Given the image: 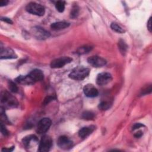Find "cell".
I'll return each mask as SVG.
<instances>
[{
	"label": "cell",
	"mask_w": 152,
	"mask_h": 152,
	"mask_svg": "<svg viewBox=\"0 0 152 152\" xmlns=\"http://www.w3.org/2000/svg\"><path fill=\"white\" fill-rule=\"evenodd\" d=\"M69 26V23L65 21H58L55 22L50 25L51 28L55 30H58L61 29H64L65 28H67Z\"/></svg>",
	"instance_id": "obj_17"
},
{
	"label": "cell",
	"mask_w": 152,
	"mask_h": 152,
	"mask_svg": "<svg viewBox=\"0 0 152 152\" xmlns=\"http://www.w3.org/2000/svg\"><path fill=\"white\" fill-rule=\"evenodd\" d=\"M1 101L2 103L6 104L9 107H15L17 104L15 98L7 91H4L2 93Z\"/></svg>",
	"instance_id": "obj_6"
},
{
	"label": "cell",
	"mask_w": 152,
	"mask_h": 152,
	"mask_svg": "<svg viewBox=\"0 0 152 152\" xmlns=\"http://www.w3.org/2000/svg\"><path fill=\"white\" fill-rule=\"evenodd\" d=\"M14 149V147H10V148H4L2 149V151H13V150Z\"/></svg>",
	"instance_id": "obj_33"
},
{
	"label": "cell",
	"mask_w": 152,
	"mask_h": 152,
	"mask_svg": "<svg viewBox=\"0 0 152 152\" xmlns=\"http://www.w3.org/2000/svg\"><path fill=\"white\" fill-rule=\"evenodd\" d=\"M23 144L26 148H30L36 145L38 142L37 137L34 135H30L25 137L23 140Z\"/></svg>",
	"instance_id": "obj_12"
},
{
	"label": "cell",
	"mask_w": 152,
	"mask_h": 152,
	"mask_svg": "<svg viewBox=\"0 0 152 152\" xmlns=\"http://www.w3.org/2000/svg\"><path fill=\"white\" fill-rule=\"evenodd\" d=\"M83 91L84 94L88 97H96L99 94L97 89L93 84H86L84 87Z\"/></svg>",
	"instance_id": "obj_11"
},
{
	"label": "cell",
	"mask_w": 152,
	"mask_h": 152,
	"mask_svg": "<svg viewBox=\"0 0 152 152\" xmlns=\"http://www.w3.org/2000/svg\"><path fill=\"white\" fill-rule=\"evenodd\" d=\"M144 125L141 123H136L132 126V130H135L137 129H138L141 127H143Z\"/></svg>",
	"instance_id": "obj_29"
},
{
	"label": "cell",
	"mask_w": 152,
	"mask_h": 152,
	"mask_svg": "<svg viewBox=\"0 0 152 152\" xmlns=\"http://www.w3.org/2000/svg\"><path fill=\"white\" fill-rule=\"evenodd\" d=\"M55 98H54V97H53V96H47L45 99V100H44V102H43V104H44V105H46V104H48L49 102H50L51 101H52L53 99H54Z\"/></svg>",
	"instance_id": "obj_28"
},
{
	"label": "cell",
	"mask_w": 152,
	"mask_h": 152,
	"mask_svg": "<svg viewBox=\"0 0 152 152\" xmlns=\"http://www.w3.org/2000/svg\"><path fill=\"white\" fill-rule=\"evenodd\" d=\"M90 73V69L83 66H78L74 68L70 74L69 77L74 80H83L87 77Z\"/></svg>",
	"instance_id": "obj_1"
},
{
	"label": "cell",
	"mask_w": 152,
	"mask_h": 152,
	"mask_svg": "<svg viewBox=\"0 0 152 152\" xmlns=\"http://www.w3.org/2000/svg\"><path fill=\"white\" fill-rule=\"evenodd\" d=\"M26 9L29 13L38 16L43 15L45 12V8L42 5L33 2L28 3L26 6Z\"/></svg>",
	"instance_id": "obj_2"
},
{
	"label": "cell",
	"mask_w": 152,
	"mask_h": 152,
	"mask_svg": "<svg viewBox=\"0 0 152 152\" xmlns=\"http://www.w3.org/2000/svg\"><path fill=\"white\" fill-rule=\"evenodd\" d=\"M52 145V140L48 135H43L39 142L38 151L40 152H46L49 151Z\"/></svg>",
	"instance_id": "obj_3"
},
{
	"label": "cell",
	"mask_w": 152,
	"mask_h": 152,
	"mask_svg": "<svg viewBox=\"0 0 152 152\" xmlns=\"http://www.w3.org/2000/svg\"><path fill=\"white\" fill-rule=\"evenodd\" d=\"M1 20L2 21H4V22H6V23H8V24H12V23H13L12 21V20H11L10 18H7V17H1Z\"/></svg>",
	"instance_id": "obj_30"
},
{
	"label": "cell",
	"mask_w": 152,
	"mask_h": 152,
	"mask_svg": "<svg viewBox=\"0 0 152 152\" xmlns=\"http://www.w3.org/2000/svg\"><path fill=\"white\" fill-rule=\"evenodd\" d=\"M15 81L21 84H26V85H30L33 84L34 83L31 80V79L30 78L28 75H20L17 78H16Z\"/></svg>",
	"instance_id": "obj_16"
},
{
	"label": "cell",
	"mask_w": 152,
	"mask_h": 152,
	"mask_svg": "<svg viewBox=\"0 0 152 152\" xmlns=\"http://www.w3.org/2000/svg\"><path fill=\"white\" fill-rule=\"evenodd\" d=\"M78 14V8L77 6H74L73 7L71 11V17L72 18H75Z\"/></svg>",
	"instance_id": "obj_25"
},
{
	"label": "cell",
	"mask_w": 152,
	"mask_h": 152,
	"mask_svg": "<svg viewBox=\"0 0 152 152\" xmlns=\"http://www.w3.org/2000/svg\"><path fill=\"white\" fill-rule=\"evenodd\" d=\"M72 58L69 56H63L53 59L50 62V67L52 68H59L63 67L72 61Z\"/></svg>",
	"instance_id": "obj_5"
},
{
	"label": "cell",
	"mask_w": 152,
	"mask_h": 152,
	"mask_svg": "<svg viewBox=\"0 0 152 152\" xmlns=\"http://www.w3.org/2000/svg\"><path fill=\"white\" fill-rule=\"evenodd\" d=\"M151 85H150L148 87H146L145 88H144L141 91V95L146 94H148V93H151Z\"/></svg>",
	"instance_id": "obj_27"
},
{
	"label": "cell",
	"mask_w": 152,
	"mask_h": 152,
	"mask_svg": "<svg viewBox=\"0 0 152 152\" xmlns=\"http://www.w3.org/2000/svg\"><path fill=\"white\" fill-rule=\"evenodd\" d=\"M118 48L121 53L122 55H125L127 50V45L123 40L121 39L118 42Z\"/></svg>",
	"instance_id": "obj_18"
},
{
	"label": "cell",
	"mask_w": 152,
	"mask_h": 152,
	"mask_svg": "<svg viewBox=\"0 0 152 152\" xmlns=\"http://www.w3.org/2000/svg\"><path fill=\"white\" fill-rule=\"evenodd\" d=\"M112 80V75L109 72H102L98 74L96 83L99 86H104L108 84Z\"/></svg>",
	"instance_id": "obj_10"
},
{
	"label": "cell",
	"mask_w": 152,
	"mask_h": 152,
	"mask_svg": "<svg viewBox=\"0 0 152 152\" xmlns=\"http://www.w3.org/2000/svg\"><path fill=\"white\" fill-rule=\"evenodd\" d=\"M32 33L38 39H46L50 36V33L40 27H34L32 28Z\"/></svg>",
	"instance_id": "obj_7"
},
{
	"label": "cell",
	"mask_w": 152,
	"mask_h": 152,
	"mask_svg": "<svg viewBox=\"0 0 152 152\" xmlns=\"http://www.w3.org/2000/svg\"><path fill=\"white\" fill-rule=\"evenodd\" d=\"M110 27L111 28L114 30L115 31L119 33H124L125 32V30L120 26H119L117 23H112L110 24Z\"/></svg>",
	"instance_id": "obj_21"
},
{
	"label": "cell",
	"mask_w": 152,
	"mask_h": 152,
	"mask_svg": "<svg viewBox=\"0 0 152 152\" xmlns=\"http://www.w3.org/2000/svg\"><path fill=\"white\" fill-rule=\"evenodd\" d=\"M147 28L150 32H151V17L149 18L147 22Z\"/></svg>",
	"instance_id": "obj_31"
},
{
	"label": "cell",
	"mask_w": 152,
	"mask_h": 152,
	"mask_svg": "<svg viewBox=\"0 0 152 152\" xmlns=\"http://www.w3.org/2000/svg\"><path fill=\"white\" fill-rule=\"evenodd\" d=\"M110 103L107 101H102L101 102L98 106V107L103 110H105L110 108Z\"/></svg>",
	"instance_id": "obj_23"
},
{
	"label": "cell",
	"mask_w": 152,
	"mask_h": 152,
	"mask_svg": "<svg viewBox=\"0 0 152 152\" xmlns=\"http://www.w3.org/2000/svg\"><path fill=\"white\" fill-rule=\"evenodd\" d=\"M95 127L94 126H89L83 127L78 131V135L80 138H84L91 134L94 130Z\"/></svg>",
	"instance_id": "obj_15"
},
{
	"label": "cell",
	"mask_w": 152,
	"mask_h": 152,
	"mask_svg": "<svg viewBox=\"0 0 152 152\" xmlns=\"http://www.w3.org/2000/svg\"><path fill=\"white\" fill-rule=\"evenodd\" d=\"M8 2H9L8 1H7V0H2V1H1V2H0V6H1V7H3V6H5V5H7Z\"/></svg>",
	"instance_id": "obj_32"
},
{
	"label": "cell",
	"mask_w": 152,
	"mask_h": 152,
	"mask_svg": "<svg viewBox=\"0 0 152 152\" xmlns=\"http://www.w3.org/2000/svg\"><path fill=\"white\" fill-rule=\"evenodd\" d=\"M28 75L34 83L41 81L44 78L43 72L39 69H34L32 70Z\"/></svg>",
	"instance_id": "obj_14"
},
{
	"label": "cell",
	"mask_w": 152,
	"mask_h": 152,
	"mask_svg": "<svg viewBox=\"0 0 152 152\" xmlns=\"http://www.w3.org/2000/svg\"><path fill=\"white\" fill-rule=\"evenodd\" d=\"M1 133L4 136H7L8 135V131H7V128H5V126L4 125V124L2 123V122H1Z\"/></svg>",
	"instance_id": "obj_26"
},
{
	"label": "cell",
	"mask_w": 152,
	"mask_h": 152,
	"mask_svg": "<svg viewBox=\"0 0 152 152\" xmlns=\"http://www.w3.org/2000/svg\"><path fill=\"white\" fill-rule=\"evenodd\" d=\"M58 145L62 149L68 150L72 147V141L69 139L66 136L62 135L60 136L57 141Z\"/></svg>",
	"instance_id": "obj_8"
},
{
	"label": "cell",
	"mask_w": 152,
	"mask_h": 152,
	"mask_svg": "<svg viewBox=\"0 0 152 152\" xmlns=\"http://www.w3.org/2000/svg\"><path fill=\"white\" fill-rule=\"evenodd\" d=\"M94 113L91 111H84L82 113V118L86 120H93L94 118Z\"/></svg>",
	"instance_id": "obj_19"
},
{
	"label": "cell",
	"mask_w": 152,
	"mask_h": 152,
	"mask_svg": "<svg viewBox=\"0 0 152 152\" xmlns=\"http://www.w3.org/2000/svg\"><path fill=\"white\" fill-rule=\"evenodd\" d=\"M55 7L58 12H62L65 9V2L62 1H57L55 4Z\"/></svg>",
	"instance_id": "obj_22"
},
{
	"label": "cell",
	"mask_w": 152,
	"mask_h": 152,
	"mask_svg": "<svg viewBox=\"0 0 152 152\" xmlns=\"http://www.w3.org/2000/svg\"><path fill=\"white\" fill-rule=\"evenodd\" d=\"M92 47L90 46H81L78 49H77V53L78 54L80 55H83V54H85L87 53L88 52H89L91 49H92Z\"/></svg>",
	"instance_id": "obj_20"
},
{
	"label": "cell",
	"mask_w": 152,
	"mask_h": 152,
	"mask_svg": "<svg viewBox=\"0 0 152 152\" xmlns=\"http://www.w3.org/2000/svg\"><path fill=\"white\" fill-rule=\"evenodd\" d=\"M17 56L14 51L9 48H1V59H14Z\"/></svg>",
	"instance_id": "obj_13"
},
{
	"label": "cell",
	"mask_w": 152,
	"mask_h": 152,
	"mask_svg": "<svg viewBox=\"0 0 152 152\" xmlns=\"http://www.w3.org/2000/svg\"><path fill=\"white\" fill-rule=\"evenodd\" d=\"M142 132L141 131H139L134 134V136L136 138H139V137H141L142 136Z\"/></svg>",
	"instance_id": "obj_34"
},
{
	"label": "cell",
	"mask_w": 152,
	"mask_h": 152,
	"mask_svg": "<svg viewBox=\"0 0 152 152\" xmlns=\"http://www.w3.org/2000/svg\"><path fill=\"white\" fill-rule=\"evenodd\" d=\"M8 87H9V89L10 90V91L12 93H17L18 91L17 86L14 82H12L11 81H10L8 83Z\"/></svg>",
	"instance_id": "obj_24"
},
{
	"label": "cell",
	"mask_w": 152,
	"mask_h": 152,
	"mask_svg": "<svg viewBox=\"0 0 152 152\" xmlns=\"http://www.w3.org/2000/svg\"><path fill=\"white\" fill-rule=\"evenodd\" d=\"M52 124L51 120L48 118H44L41 119L37 125V132L40 134H45L48 131Z\"/></svg>",
	"instance_id": "obj_4"
},
{
	"label": "cell",
	"mask_w": 152,
	"mask_h": 152,
	"mask_svg": "<svg viewBox=\"0 0 152 152\" xmlns=\"http://www.w3.org/2000/svg\"><path fill=\"white\" fill-rule=\"evenodd\" d=\"M87 62L89 64L94 67H101L106 64V61L98 56H92L87 59Z\"/></svg>",
	"instance_id": "obj_9"
}]
</instances>
